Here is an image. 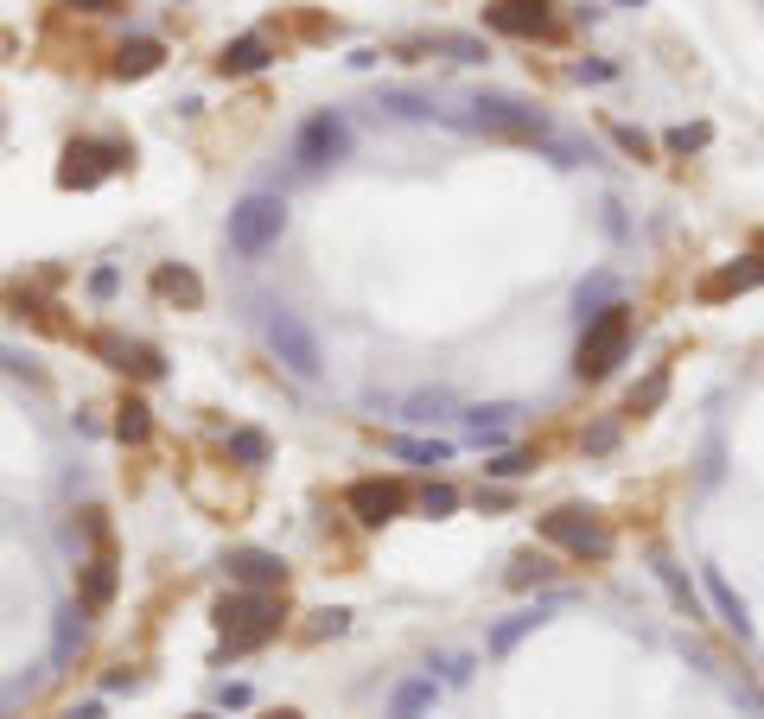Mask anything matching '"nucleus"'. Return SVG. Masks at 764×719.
I'll return each mask as SVG.
<instances>
[{
	"mask_svg": "<svg viewBox=\"0 0 764 719\" xmlns=\"http://www.w3.org/2000/svg\"><path fill=\"white\" fill-rule=\"evenodd\" d=\"M542 618H548V611H516L510 624H497V630H491V650H497V656H503V650H516V637H523V630H535Z\"/></svg>",
	"mask_w": 764,
	"mask_h": 719,
	"instance_id": "6ab92c4d",
	"label": "nucleus"
},
{
	"mask_svg": "<svg viewBox=\"0 0 764 719\" xmlns=\"http://www.w3.org/2000/svg\"><path fill=\"white\" fill-rule=\"evenodd\" d=\"M484 471H491V478H523V471H535V459H529V452H503V459L484 465Z\"/></svg>",
	"mask_w": 764,
	"mask_h": 719,
	"instance_id": "b1692460",
	"label": "nucleus"
},
{
	"mask_svg": "<svg viewBox=\"0 0 764 719\" xmlns=\"http://www.w3.org/2000/svg\"><path fill=\"white\" fill-rule=\"evenodd\" d=\"M90 293H96V300H109V293H115V268H96L90 274Z\"/></svg>",
	"mask_w": 764,
	"mask_h": 719,
	"instance_id": "c85d7f7f",
	"label": "nucleus"
},
{
	"mask_svg": "<svg viewBox=\"0 0 764 719\" xmlns=\"http://www.w3.org/2000/svg\"><path fill=\"white\" fill-rule=\"evenodd\" d=\"M542 535L548 541H561L567 554H612V529H605L599 516H586V510H554V516H542Z\"/></svg>",
	"mask_w": 764,
	"mask_h": 719,
	"instance_id": "39448f33",
	"label": "nucleus"
},
{
	"mask_svg": "<svg viewBox=\"0 0 764 719\" xmlns=\"http://www.w3.org/2000/svg\"><path fill=\"white\" fill-rule=\"evenodd\" d=\"M287 230V204L274 198V191H249L236 210H230V242L242 255H268L274 242Z\"/></svg>",
	"mask_w": 764,
	"mask_h": 719,
	"instance_id": "f03ea898",
	"label": "nucleus"
},
{
	"mask_svg": "<svg viewBox=\"0 0 764 719\" xmlns=\"http://www.w3.org/2000/svg\"><path fill=\"white\" fill-rule=\"evenodd\" d=\"M669 147H675V153H688V147H707V128H675V134H669Z\"/></svg>",
	"mask_w": 764,
	"mask_h": 719,
	"instance_id": "a878e982",
	"label": "nucleus"
},
{
	"mask_svg": "<svg viewBox=\"0 0 764 719\" xmlns=\"http://www.w3.org/2000/svg\"><path fill=\"white\" fill-rule=\"evenodd\" d=\"M115 605V554H96L83 567V611H109Z\"/></svg>",
	"mask_w": 764,
	"mask_h": 719,
	"instance_id": "9d476101",
	"label": "nucleus"
},
{
	"mask_svg": "<svg viewBox=\"0 0 764 719\" xmlns=\"http://www.w3.org/2000/svg\"><path fill=\"white\" fill-rule=\"evenodd\" d=\"M262 64H268V39H236V45H223V58H217L223 77H255Z\"/></svg>",
	"mask_w": 764,
	"mask_h": 719,
	"instance_id": "f8f14e48",
	"label": "nucleus"
},
{
	"mask_svg": "<svg viewBox=\"0 0 764 719\" xmlns=\"http://www.w3.org/2000/svg\"><path fill=\"white\" fill-rule=\"evenodd\" d=\"M71 719H102V707H77V713H71Z\"/></svg>",
	"mask_w": 764,
	"mask_h": 719,
	"instance_id": "7c9ffc66",
	"label": "nucleus"
},
{
	"mask_svg": "<svg viewBox=\"0 0 764 719\" xmlns=\"http://www.w3.org/2000/svg\"><path fill=\"white\" fill-rule=\"evenodd\" d=\"M758 280H764V261L745 255V261H733V268H720L701 293H707V300H726V293H745V287H758Z\"/></svg>",
	"mask_w": 764,
	"mask_h": 719,
	"instance_id": "ddd939ff",
	"label": "nucleus"
},
{
	"mask_svg": "<svg viewBox=\"0 0 764 719\" xmlns=\"http://www.w3.org/2000/svg\"><path fill=\"white\" fill-rule=\"evenodd\" d=\"M427 707H433V681H402L389 700V719H421Z\"/></svg>",
	"mask_w": 764,
	"mask_h": 719,
	"instance_id": "4468645a",
	"label": "nucleus"
},
{
	"mask_svg": "<svg viewBox=\"0 0 764 719\" xmlns=\"http://www.w3.org/2000/svg\"><path fill=\"white\" fill-rule=\"evenodd\" d=\"M421 510H427V516H453V510H459V490H453V484H427V490H421Z\"/></svg>",
	"mask_w": 764,
	"mask_h": 719,
	"instance_id": "aec40b11",
	"label": "nucleus"
},
{
	"mask_svg": "<svg viewBox=\"0 0 764 719\" xmlns=\"http://www.w3.org/2000/svg\"><path fill=\"white\" fill-rule=\"evenodd\" d=\"M707 592H714V605H720V618H726V624H733V630H739V637H745V630H752V624H745V605L733 599V586H726V580H720V573H707Z\"/></svg>",
	"mask_w": 764,
	"mask_h": 719,
	"instance_id": "a211bd4d",
	"label": "nucleus"
},
{
	"mask_svg": "<svg viewBox=\"0 0 764 719\" xmlns=\"http://www.w3.org/2000/svg\"><path fill=\"white\" fill-rule=\"evenodd\" d=\"M484 20L497 32H548V7L542 0H503V7H484Z\"/></svg>",
	"mask_w": 764,
	"mask_h": 719,
	"instance_id": "1a4fd4ad",
	"label": "nucleus"
},
{
	"mask_svg": "<svg viewBox=\"0 0 764 719\" xmlns=\"http://www.w3.org/2000/svg\"><path fill=\"white\" fill-rule=\"evenodd\" d=\"M160 293H179V300H198V280L185 268H160Z\"/></svg>",
	"mask_w": 764,
	"mask_h": 719,
	"instance_id": "5701e85b",
	"label": "nucleus"
},
{
	"mask_svg": "<svg viewBox=\"0 0 764 719\" xmlns=\"http://www.w3.org/2000/svg\"><path fill=\"white\" fill-rule=\"evenodd\" d=\"M217 624H223V637H230V650H255V643H268L274 630H281V611H274L268 592H249V599H223Z\"/></svg>",
	"mask_w": 764,
	"mask_h": 719,
	"instance_id": "7ed1b4c3",
	"label": "nucleus"
},
{
	"mask_svg": "<svg viewBox=\"0 0 764 719\" xmlns=\"http://www.w3.org/2000/svg\"><path fill=\"white\" fill-rule=\"evenodd\" d=\"M663 389H669V370H656L644 389H631V414H650L656 401H663Z\"/></svg>",
	"mask_w": 764,
	"mask_h": 719,
	"instance_id": "412c9836",
	"label": "nucleus"
},
{
	"mask_svg": "<svg viewBox=\"0 0 764 719\" xmlns=\"http://www.w3.org/2000/svg\"><path fill=\"white\" fill-rule=\"evenodd\" d=\"M71 7H90V13H109L115 0H71Z\"/></svg>",
	"mask_w": 764,
	"mask_h": 719,
	"instance_id": "c756f323",
	"label": "nucleus"
},
{
	"mask_svg": "<svg viewBox=\"0 0 764 719\" xmlns=\"http://www.w3.org/2000/svg\"><path fill=\"white\" fill-rule=\"evenodd\" d=\"M478 121L497 134H542V115L516 109V102H478Z\"/></svg>",
	"mask_w": 764,
	"mask_h": 719,
	"instance_id": "9b49d317",
	"label": "nucleus"
},
{
	"mask_svg": "<svg viewBox=\"0 0 764 719\" xmlns=\"http://www.w3.org/2000/svg\"><path fill=\"white\" fill-rule=\"evenodd\" d=\"M147 433H153V420H147V401H121V414H115V440L141 446Z\"/></svg>",
	"mask_w": 764,
	"mask_h": 719,
	"instance_id": "dca6fc26",
	"label": "nucleus"
},
{
	"mask_svg": "<svg viewBox=\"0 0 764 719\" xmlns=\"http://www.w3.org/2000/svg\"><path fill=\"white\" fill-rule=\"evenodd\" d=\"M618 147H624V153H637V160H644V153H650V140L637 134V128H618Z\"/></svg>",
	"mask_w": 764,
	"mask_h": 719,
	"instance_id": "cd10ccee",
	"label": "nucleus"
},
{
	"mask_svg": "<svg viewBox=\"0 0 764 719\" xmlns=\"http://www.w3.org/2000/svg\"><path fill=\"white\" fill-rule=\"evenodd\" d=\"M230 459H236V465H268V433L236 427V433H230Z\"/></svg>",
	"mask_w": 764,
	"mask_h": 719,
	"instance_id": "f3484780",
	"label": "nucleus"
},
{
	"mask_svg": "<svg viewBox=\"0 0 764 719\" xmlns=\"http://www.w3.org/2000/svg\"><path fill=\"white\" fill-rule=\"evenodd\" d=\"M351 510L363 522H389V516L408 510V490L389 484V478H363V484H351Z\"/></svg>",
	"mask_w": 764,
	"mask_h": 719,
	"instance_id": "0eeeda50",
	"label": "nucleus"
},
{
	"mask_svg": "<svg viewBox=\"0 0 764 719\" xmlns=\"http://www.w3.org/2000/svg\"><path fill=\"white\" fill-rule=\"evenodd\" d=\"M586 446H593V452H612V446H618V427H612V420H605V427H593V433H586Z\"/></svg>",
	"mask_w": 764,
	"mask_h": 719,
	"instance_id": "bb28decb",
	"label": "nucleus"
},
{
	"mask_svg": "<svg viewBox=\"0 0 764 719\" xmlns=\"http://www.w3.org/2000/svg\"><path fill=\"white\" fill-rule=\"evenodd\" d=\"M268 350L287 363L293 376H319V363H325L319 338H312V325L300 319V312H274V319H268Z\"/></svg>",
	"mask_w": 764,
	"mask_h": 719,
	"instance_id": "20e7f679",
	"label": "nucleus"
},
{
	"mask_svg": "<svg viewBox=\"0 0 764 719\" xmlns=\"http://www.w3.org/2000/svg\"><path fill=\"white\" fill-rule=\"evenodd\" d=\"M395 452H402V459H427V465H440L446 459V446L440 440H389Z\"/></svg>",
	"mask_w": 764,
	"mask_h": 719,
	"instance_id": "4be33fe9",
	"label": "nucleus"
},
{
	"mask_svg": "<svg viewBox=\"0 0 764 719\" xmlns=\"http://www.w3.org/2000/svg\"><path fill=\"white\" fill-rule=\"evenodd\" d=\"M624 350H631V312L624 306H605L593 325H586L580 350H573V370L580 376H612L624 363Z\"/></svg>",
	"mask_w": 764,
	"mask_h": 719,
	"instance_id": "f257e3e1",
	"label": "nucleus"
},
{
	"mask_svg": "<svg viewBox=\"0 0 764 719\" xmlns=\"http://www.w3.org/2000/svg\"><path fill=\"white\" fill-rule=\"evenodd\" d=\"M344 153H351V121L344 115H312L300 128V140H293V160L300 166H332Z\"/></svg>",
	"mask_w": 764,
	"mask_h": 719,
	"instance_id": "423d86ee",
	"label": "nucleus"
},
{
	"mask_svg": "<svg viewBox=\"0 0 764 719\" xmlns=\"http://www.w3.org/2000/svg\"><path fill=\"white\" fill-rule=\"evenodd\" d=\"M230 580L249 586V592H268V586L287 580V567H281V554H268V548H236L230 554Z\"/></svg>",
	"mask_w": 764,
	"mask_h": 719,
	"instance_id": "6e6552de",
	"label": "nucleus"
},
{
	"mask_svg": "<svg viewBox=\"0 0 764 719\" xmlns=\"http://www.w3.org/2000/svg\"><path fill=\"white\" fill-rule=\"evenodd\" d=\"M510 580H516V586H529V580H554V567H548V560H516V567H510Z\"/></svg>",
	"mask_w": 764,
	"mask_h": 719,
	"instance_id": "393cba45",
	"label": "nucleus"
},
{
	"mask_svg": "<svg viewBox=\"0 0 764 719\" xmlns=\"http://www.w3.org/2000/svg\"><path fill=\"white\" fill-rule=\"evenodd\" d=\"M115 70H121V77H147V70H160V45H153V39H134V45H121Z\"/></svg>",
	"mask_w": 764,
	"mask_h": 719,
	"instance_id": "2eb2a0df",
	"label": "nucleus"
}]
</instances>
